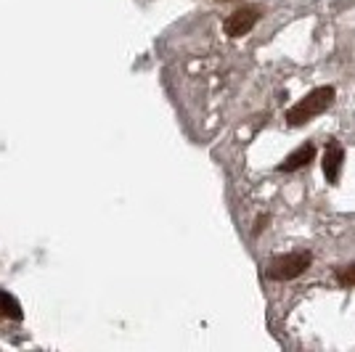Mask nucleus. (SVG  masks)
<instances>
[{"mask_svg": "<svg viewBox=\"0 0 355 352\" xmlns=\"http://www.w3.org/2000/svg\"><path fill=\"white\" fill-rule=\"evenodd\" d=\"M334 101V88H315L311 90L305 98H300V101L286 112V125H292V127H300V125H305L308 119L318 117V114H324L326 109L331 106Z\"/></svg>", "mask_w": 355, "mask_h": 352, "instance_id": "1", "label": "nucleus"}, {"mask_svg": "<svg viewBox=\"0 0 355 352\" xmlns=\"http://www.w3.org/2000/svg\"><path fill=\"white\" fill-rule=\"evenodd\" d=\"M313 263L311 252H292V254H282L276 257L270 267H268V279L270 281H292L302 276Z\"/></svg>", "mask_w": 355, "mask_h": 352, "instance_id": "2", "label": "nucleus"}, {"mask_svg": "<svg viewBox=\"0 0 355 352\" xmlns=\"http://www.w3.org/2000/svg\"><path fill=\"white\" fill-rule=\"evenodd\" d=\"M260 6H244V8H239L234 14L225 19V24H223V30L228 37H241V35H247V32L260 21Z\"/></svg>", "mask_w": 355, "mask_h": 352, "instance_id": "3", "label": "nucleus"}, {"mask_svg": "<svg viewBox=\"0 0 355 352\" xmlns=\"http://www.w3.org/2000/svg\"><path fill=\"white\" fill-rule=\"evenodd\" d=\"M342 159H345V151H342L340 141H331L326 146V154H324V175L329 183H337L342 170Z\"/></svg>", "mask_w": 355, "mask_h": 352, "instance_id": "4", "label": "nucleus"}, {"mask_svg": "<svg viewBox=\"0 0 355 352\" xmlns=\"http://www.w3.org/2000/svg\"><path fill=\"white\" fill-rule=\"evenodd\" d=\"M313 159H315V146H313V143H305V146H300L295 154H289V157L279 164V173H295V170H302V167H308Z\"/></svg>", "mask_w": 355, "mask_h": 352, "instance_id": "5", "label": "nucleus"}, {"mask_svg": "<svg viewBox=\"0 0 355 352\" xmlns=\"http://www.w3.org/2000/svg\"><path fill=\"white\" fill-rule=\"evenodd\" d=\"M8 318L19 321L21 318V308H19V302L11 294L0 292V321H8Z\"/></svg>", "mask_w": 355, "mask_h": 352, "instance_id": "6", "label": "nucleus"}, {"mask_svg": "<svg viewBox=\"0 0 355 352\" xmlns=\"http://www.w3.org/2000/svg\"><path fill=\"white\" fill-rule=\"evenodd\" d=\"M337 281H340V286H345V289L355 286V263L340 267V270H337Z\"/></svg>", "mask_w": 355, "mask_h": 352, "instance_id": "7", "label": "nucleus"}, {"mask_svg": "<svg viewBox=\"0 0 355 352\" xmlns=\"http://www.w3.org/2000/svg\"><path fill=\"white\" fill-rule=\"evenodd\" d=\"M266 222H268V215H263V218L257 220V225H254V236H257L260 231H263V228H266Z\"/></svg>", "mask_w": 355, "mask_h": 352, "instance_id": "8", "label": "nucleus"}]
</instances>
